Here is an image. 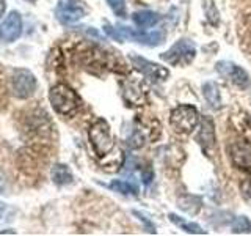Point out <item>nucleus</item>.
<instances>
[{
	"mask_svg": "<svg viewBox=\"0 0 251 236\" xmlns=\"http://www.w3.org/2000/svg\"><path fill=\"white\" fill-rule=\"evenodd\" d=\"M49 99L52 107L55 109V112H58L60 115H71L78 107L77 93L66 84L53 85L49 91Z\"/></svg>",
	"mask_w": 251,
	"mask_h": 236,
	"instance_id": "f257e3e1",
	"label": "nucleus"
},
{
	"mask_svg": "<svg viewBox=\"0 0 251 236\" xmlns=\"http://www.w3.org/2000/svg\"><path fill=\"white\" fill-rule=\"evenodd\" d=\"M91 147L99 157L108 154L115 147V140L110 132V126L105 120H98L96 123L91 124L88 131Z\"/></svg>",
	"mask_w": 251,
	"mask_h": 236,
	"instance_id": "f03ea898",
	"label": "nucleus"
},
{
	"mask_svg": "<svg viewBox=\"0 0 251 236\" xmlns=\"http://www.w3.org/2000/svg\"><path fill=\"white\" fill-rule=\"evenodd\" d=\"M170 123L175 131L188 134L192 132L200 123V114L193 106H179L173 109L170 115Z\"/></svg>",
	"mask_w": 251,
	"mask_h": 236,
	"instance_id": "7ed1b4c3",
	"label": "nucleus"
},
{
	"mask_svg": "<svg viewBox=\"0 0 251 236\" xmlns=\"http://www.w3.org/2000/svg\"><path fill=\"white\" fill-rule=\"evenodd\" d=\"M196 47L192 41L188 39H179L176 44L171 46V49L168 52L162 54V59L175 66H187L190 65L195 59Z\"/></svg>",
	"mask_w": 251,
	"mask_h": 236,
	"instance_id": "20e7f679",
	"label": "nucleus"
},
{
	"mask_svg": "<svg viewBox=\"0 0 251 236\" xmlns=\"http://www.w3.org/2000/svg\"><path fill=\"white\" fill-rule=\"evenodd\" d=\"M11 93L16 98L25 99L35 93L36 90V79L28 69H14L11 74Z\"/></svg>",
	"mask_w": 251,
	"mask_h": 236,
	"instance_id": "39448f33",
	"label": "nucleus"
},
{
	"mask_svg": "<svg viewBox=\"0 0 251 236\" xmlns=\"http://www.w3.org/2000/svg\"><path fill=\"white\" fill-rule=\"evenodd\" d=\"M88 8L82 0H61L57 6V18L61 24H74L85 18Z\"/></svg>",
	"mask_w": 251,
	"mask_h": 236,
	"instance_id": "423d86ee",
	"label": "nucleus"
},
{
	"mask_svg": "<svg viewBox=\"0 0 251 236\" xmlns=\"http://www.w3.org/2000/svg\"><path fill=\"white\" fill-rule=\"evenodd\" d=\"M217 71L223 77L229 79V81L237 85L239 88H250L251 81H250V76L245 69H242L240 66H237L235 63L232 61H220L217 63Z\"/></svg>",
	"mask_w": 251,
	"mask_h": 236,
	"instance_id": "0eeeda50",
	"label": "nucleus"
},
{
	"mask_svg": "<svg viewBox=\"0 0 251 236\" xmlns=\"http://www.w3.org/2000/svg\"><path fill=\"white\" fill-rule=\"evenodd\" d=\"M130 60L133 63V66H135L137 69H140L146 77H149L154 82H163V81H167V77L170 76L168 69L162 65H159V63H152L146 59L137 57V55H132Z\"/></svg>",
	"mask_w": 251,
	"mask_h": 236,
	"instance_id": "6e6552de",
	"label": "nucleus"
},
{
	"mask_svg": "<svg viewBox=\"0 0 251 236\" xmlns=\"http://www.w3.org/2000/svg\"><path fill=\"white\" fill-rule=\"evenodd\" d=\"M116 29H118V31H120V35L123 36V39L129 38L130 41L148 44V46H157L165 39L163 31H159V30L152 31V33H145V31H141V30H132V29L124 27V26H118Z\"/></svg>",
	"mask_w": 251,
	"mask_h": 236,
	"instance_id": "1a4fd4ad",
	"label": "nucleus"
},
{
	"mask_svg": "<svg viewBox=\"0 0 251 236\" xmlns=\"http://www.w3.org/2000/svg\"><path fill=\"white\" fill-rule=\"evenodd\" d=\"M22 33V18L18 11H11L6 19L0 24V39L5 43H11L18 39Z\"/></svg>",
	"mask_w": 251,
	"mask_h": 236,
	"instance_id": "9d476101",
	"label": "nucleus"
},
{
	"mask_svg": "<svg viewBox=\"0 0 251 236\" xmlns=\"http://www.w3.org/2000/svg\"><path fill=\"white\" fill-rule=\"evenodd\" d=\"M231 159L235 167L243 170H251V144L245 140H239L231 145Z\"/></svg>",
	"mask_w": 251,
	"mask_h": 236,
	"instance_id": "9b49d317",
	"label": "nucleus"
},
{
	"mask_svg": "<svg viewBox=\"0 0 251 236\" xmlns=\"http://www.w3.org/2000/svg\"><path fill=\"white\" fill-rule=\"evenodd\" d=\"M124 98L132 106H140L146 98V87L140 81H129L124 87Z\"/></svg>",
	"mask_w": 251,
	"mask_h": 236,
	"instance_id": "f8f14e48",
	"label": "nucleus"
},
{
	"mask_svg": "<svg viewBox=\"0 0 251 236\" xmlns=\"http://www.w3.org/2000/svg\"><path fill=\"white\" fill-rule=\"evenodd\" d=\"M198 140L204 149H210L215 147V126H214V121H212V118L206 117L202 120Z\"/></svg>",
	"mask_w": 251,
	"mask_h": 236,
	"instance_id": "ddd939ff",
	"label": "nucleus"
},
{
	"mask_svg": "<svg viewBox=\"0 0 251 236\" xmlns=\"http://www.w3.org/2000/svg\"><path fill=\"white\" fill-rule=\"evenodd\" d=\"M133 22H135V26L140 27V29H149V27H154L157 22L160 21V16L154 13V11H137L133 13L132 16Z\"/></svg>",
	"mask_w": 251,
	"mask_h": 236,
	"instance_id": "4468645a",
	"label": "nucleus"
},
{
	"mask_svg": "<svg viewBox=\"0 0 251 236\" xmlns=\"http://www.w3.org/2000/svg\"><path fill=\"white\" fill-rule=\"evenodd\" d=\"M177 206L185 211L187 214H198L201 206H202V202L200 197H196V195H182L180 199L177 200Z\"/></svg>",
	"mask_w": 251,
	"mask_h": 236,
	"instance_id": "2eb2a0df",
	"label": "nucleus"
},
{
	"mask_svg": "<svg viewBox=\"0 0 251 236\" xmlns=\"http://www.w3.org/2000/svg\"><path fill=\"white\" fill-rule=\"evenodd\" d=\"M202 93H204V98L207 99V102L212 107H222V94H220V88L215 82H206L202 85Z\"/></svg>",
	"mask_w": 251,
	"mask_h": 236,
	"instance_id": "dca6fc26",
	"label": "nucleus"
},
{
	"mask_svg": "<svg viewBox=\"0 0 251 236\" xmlns=\"http://www.w3.org/2000/svg\"><path fill=\"white\" fill-rule=\"evenodd\" d=\"M170 220L173 224H176L180 230H184L187 233H192V235H204L206 232L202 230V228L198 225V224H195V222H187V220H184L182 217H179L176 214H170Z\"/></svg>",
	"mask_w": 251,
	"mask_h": 236,
	"instance_id": "f3484780",
	"label": "nucleus"
},
{
	"mask_svg": "<svg viewBox=\"0 0 251 236\" xmlns=\"http://www.w3.org/2000/svg\"><path fill=\"white\" fill-rule=\"evenodd\" d=\"M52 179L61 186L69 184V183H73V173H71V170L66 167V165L58 164L52 169Z\"/></svg>",
	"mask_w": 251,
	"mask_h": 236,
	"instance_id": "a211bd4d",
	"label": "nucleus"
},
{
	"mask_svg": "<svg viewBox=\"0 0 251 236\" xmlns=\"http://www.w3.org/2000/svg\"><path fill=\"white\" fill-rule=\"evenodd\" d=\"M110 189H113V191L120 192V194H124V195H137L138 194V189L130 184L129 181H123V179H115L110 183Z\"/></svg>",
	"mask_w": 251,
	"mask_h": 236,
	"instance_id": "6ab92c4d",
	"label": "nucleus"
},
{
	"mask_svg": "<svg viewBox=\"0 0 251 236\" xmlns=\"http://www.w3.org/2000/svg\"><path fill=\"white\" fill-rule=\"evenodd\" d=\"M232 232L234 233H251V222L245 216H239L232 220Z\"/></svg>",
	"mask_w": 251,
	"mask_h": 236,
	"instance_id": "aec40b11",
	"label": "nucleus"
},
{
	"mask_svg": "<svg viewBox=\"0 0 251 236\" xmlns=\"http://www.w3.org/2000/svg\"><path fill=\"white\" fill-rule=\"evenodd\" d=\"M107 3L116 16L126 18V0H107Z\"/></svg>",
	"mask_w": 251,
	"mask_h": 236,
	"instance_id": "412c9836",
	"label": "nucleus"
},
{
	"mask_svg": "<svg viewBox=\"0 0 251 236\" xmlns=\"http://www.w3.org/2000/svg\"><path fill=\"white\" fill-rule=\"evenodd\" d=\"M127 144H129L132 148H140L141 145H143V136H141L140 132H135V134H133V136L129 139Z\"/></svg>",
	"mask_w": 251,
	"mask_h": 236,
	"instance_id": "4be33fe9",
	"label": "nucleus"
},
{
	"mask_svg": "<svg viewBox=\"0 0 251 236\" xmlns=\"http://www.w3.org/2000/svg\"><path fill=\"white\" fill-rule=\"evenodd\" d=\"M133 214H135V216H138V219L141 220V222L145 224L146 230H148L149 233H155V227H154V225H152L151 222H149V220L146 219V216H145V214H141V212H138V211H133Z\"/></svg>",
	"mask_w": 251,
	"mask_h": 236,
	"instance_id": "5701e85b",
	"label": "nucleus"
},
{
	"mask_svg": "<svg viewBox=\"0 0 251 236\" xmlns=\"http://www.w3.org/2000/svg\"><path fill=\"white\" fill-rule=\"evenodd\" d=\"M5 10H6V0H0V18L3 16Z\"/></svg>",
	"mask_w": 251,
	"mask_h": 236,
	"instance_id": "b1692460",
	"label": "nucleus"
},
{
	"mask_svg": "<svg viewBox=\"0 0 251 236\" xmlns=\"http://www.w3.org/2000/svg\"><path fill=\"white\" fill-rule=\"evenodd\" d=\"M30 2H35V0H30Z\"/></svg>",
	"mask_w": 251,
	"mask_h": 236,
	"instance_id": "393cba45",
	"label": "nucleus"
}]
</instances>
